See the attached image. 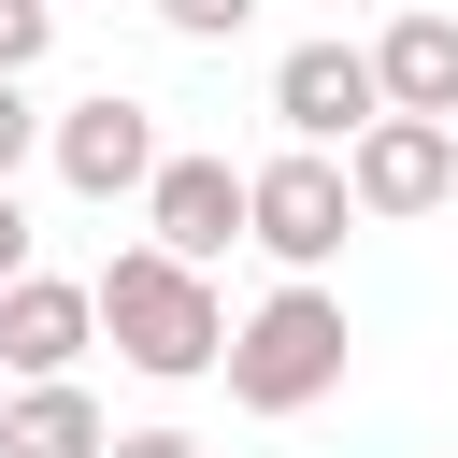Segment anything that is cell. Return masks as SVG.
Masks as SVG:
<instances>
[{"instance_id":"7c38bea8","label":"cell","mask_w":458,"mask_h":458,"mask_svg":"<svg viewBox=\"0 0 458 458\" xmlns=\"http://www.w3.org/2000/svg\"><path fill=\"white\" fill-rule=\"evenodd\" d=\"M243 14H258V0H157V29H172V43H229Z\"/></svg>"},{"instance_id":"3957f363","label":"cell","mask_w":458,"mask_h":458,"mask_svg":"<svg viewBox=\"0 0 458 458\" xmlns=\"http://www.w3.org/2000/svg\"><path fill=\"white\" fill-rule=\"evenodd\" d=\"M344 229H358L344 157L286 143V157H258V172H243V243H258V258H286V286H315V272L344 258Z\"/></svg>"},{"instance_id":"9c48e42d","label":"cell","mask_w":458,"mask_h":458,"mask_svg":"<svg viewBox=\"0 0 458 458\" xmlns=\"http://www.w3.org/2000/svg\"><path fill=\"white\" fill-rule=\"evenodd\" d=\"M372 100L444 129V114H458V14H429V0H415V14H386V43H372Z\"/></svg>"},{"instance_id":"6da1fadb","label":"cell","mask_w":458,"mask_h":458,"mask_svg":"<svg viewBox=\"0 0 458 458\" xmlns=\"http://www.w3.org/2000/svg\"><path fill=\"white\" fill-rule=\"evenodd\" d=\"M86 315H100V344H114L143 386H200V372H215V344H229V301H215V272H186V258H157V243L100 258Z\"/></svg>"},{"instance_id":"30bf717a","label":"cell","mask_w":458,"mask_h":458,"mask_svg":"<svg viewBox=\"0 0 458 458\" xmlns=\"http://www.w3.org/2000/svg\"><path fill=\"white\" fill-rule=\"evenodd\" d=\"M100 444H114V415L86 386H14L0 401V458H100Z\"/></svg>"},{"instance_id":"52a82bcc","label":"cell","mask_w":458,"mask_h":458,"mask_svg":"<svg viewBox=\"0 0 458 458\" xmlns=\"http://www.w3.org/2000/svg\"><path fill=\"white\" fill-rule=\"evenodd\" d=\"M143 229H157V258L215 272V258L243 243V172H229V157H157V172H143Z\"/></svg>"},{"instance_id":"5b68a950","label":"cell","mask_w":458,"mask_h":458,"mask_svg":"<svg viewBox=\"0 0 458 458\" xmlns=\"http://www.w3.org/2000/svg\"><path fill=\"white\" fill-rule=\"evenodd\" d=\"M344 200L386 215V229H401V215H444V200H458V143H444L429 114H372V129L344 143Z\"/></svg>"},{"instance_id":"8992f818","label":"cell","mask_w":458,"mask_h":458,"mask_svg":"<svg viewBox=\"0 0 458 458\" xmlns=\"http://www.w3.org/2000/svg\"><path fill=\"white\" fill-rule=\"evenodd\" d=\"M272 114H286V143H315V157H344L386 100H372V43H286L272 57Z\"/></svg>"},{"instance_id":"ba28073f","label":"cell","mask_w":458,"mask_h":458,"mask_svg":"<svg viewBox=\"0 0 458 458\" xmlns=\"http://www.w3.org/2000/svg\"><path fill=\"white\" fill-rule=\"evenodd\" d=\"M86 344H100L86 286H57V272H14V286H0V372H14V386H72Z\"/></svg>"},{"instance_id":"9a60e30c","label":"cell","mask_w":458,"mask_h":458,"mask_svg":"<svg viewBox=\"0 0 458 458\" xmlns=\"http://www.w3.org/2000/svg\"><path fill=\"white\" fill-rule=\"evenodd\" d=\"M100 458H200V444H186V429H114Z\"/></svg>"},{"instance_id":"5bb4252c","label":"cell","mask_w":458,"mask_h":458,"mask_svg":"<svg viewBox=\"0 0 458 458\" xmlns=\"http://www.w3.org/2000/svg\"><path fill=\"white\" fill-rule=\"evenodd\" d=\"M14 272H29V200L0 186V286H14Z\"/></svg>"},{"instance_id":"2e32d148","label":"cell","mask_w":458,"mask_h":458,"mask_svg":"<svg viewBox=\"0 0 458 458\" xmlns=\"http://www.w3.org/2000/svg\"><path fill=\"white\" fill-rule=\"evenodd\" d=\"M444 143H458V114H444Z\"/></svg>"},{"instance_id":"8fae6325","label":"cell","mask_w":458,"mask_h":458,"mask_svg":"<svg viewBox=\"0 0 458 458\" xmlns=\"http://www.w3.org/2000/svg\"><path fill=\"white\" fill-rule=\"evenodd\" d=\"M43 43H57V0H0V86H29Z\"/></svg>"},{"instance_id":"277c9868","label":"cell","mask_w":458,"mask_h":458,"mask_svg":"<svg viewBox=\"0 0 458 458\" xmlns=\"http://www.w3.org/2000/svg\"><path fill=\"white\" fill-rule=\"evenodd\" d=\"M43 157H57V186H72V200H143V172H157L172 143H157V114H143V100H114V86H100V100L43 114Z\"/></svg>"},{"instance_id":"7a4b0ae2","label":"cell","mask_w":458,"mask_h":458,"mask_svg":"<svg viewBox=\"0 0 458 458\" xmlns=\"http://www.w3.org/2000/svg\"><path fill=\"white\" fill-rule=\"evenodd\" d=\"M344 358H358V329H344V301H329V286H272V301L215 344V372H229V401H243V415H315V401L344 386Z\"/></svg>"},{"instance_id":"4fadbf2b","label":"cell","mask_w":458,"mask_h":458,"mask_svg":"<svg viewBox=\"0 0 458 458\" xmlns=\"http://www.w3.org/2000/svg\"><path fill=\"white\" fill-rule=\"evenodd\" d=\"M29 157H43V100H29V86H0V186H14Z\"/></svg>"}]
</instances>
